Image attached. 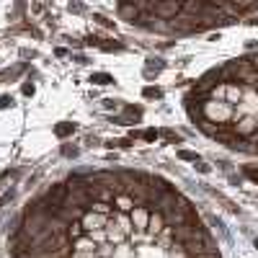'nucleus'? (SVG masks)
Wrapping results in <instances>:
<instances>
[{
	"instance_id": "7ed1b4c3",
	"label": "nucleus",
	"mask_w": 258,
	"mask_h": 258,
	"mask_svg": "<svg viewBox=\"0 0 258 258\" xmlns=\"http://www.w3.org/2000/svg\"><path fill=\"white\" fill-rule=\"evenodd\" d=\"M119 16L153 34H199L232 24L258 8V0H116Z\"/></svg>"
},
{
	"instance_id": "39448f33",
	"label": "nucleus",
	"mask_w": 258,
	"mask_h": 258,
	"mask_svg": "<svg viewBox=\"0 0 258 258\" xmlns=\"http://www.w3.org/2000/svg\"><path fill=\"white\" fill-rule=\"evenodd\" d=\"M142 137H145L147 142H153V140H158V132H155V129H147V132H145Z\"/></svg>"
},
{
	"instance_id": "f03ea898",
	"label": "nucleus",
	"mask_w": 258,
	"mask_h": 258,
	"mask_svg": "<svg viewBox=\"0 0 258 258\" xmlns=\"http://www.w3.org/2000/svg\"><path fill=\"white\" fill-rule=\"evenodd\" d=\"M183 109L207 140L258 158V52L202 75L186 93Z\"/></svg>"
},
{
	"instance_id": "20e7f679",
	"label": "nucleus",
	"mask_w": 258,
	"mask_h": 258,
	"mask_svg": "<svg viewBox=\"0 0 258 258\" xmlns=\"http://www.w3.org/2000/svg\"><path fill=\"white\" fill-rule=\"evenodd\" d=\"M54 132L59 135V137H64V135H70V132H75V124H59Z\"/></svg>"
},
{
	"instance_id": "f257e3e1",
	"label": "nucleus",
	"mask_w": 258,
	"mask_h": 258,
	"mask_svg": "<svg viewBox=\"0 0 258 258\" xmlns=\"http://www.w3.org/2000/svg\"><path fill=\"white\" fill-rule=\"evenodd\" d=\"M11 258H225L186 194L142 168L75 170L24 204Z\"/></svg>"
}]
</instances>
